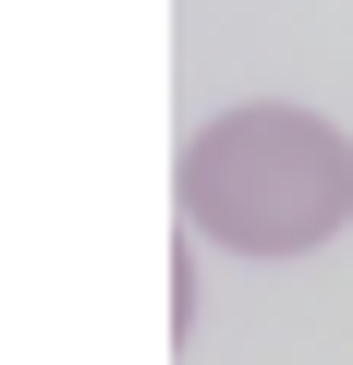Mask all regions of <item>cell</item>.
Returning a JSON list of instances; mask_svg holds the SVG:
<instances>
[{
	"instance_id": "obj_1",
	"label": "cell",
	"mask_w": 353,
	"mask_h": 365,
	"mask_svg": "<svg viewBox=\"0 0 353 365\" xmlns=\"http://www.w3.org/2000/svg\"><path fill=\"white\" fill-rule=\"evenodd\" d=\"M183 232L220 256H317L329 232H353V146L317 110H220L183 134Z\"/></svg>"
}]
</instances>
